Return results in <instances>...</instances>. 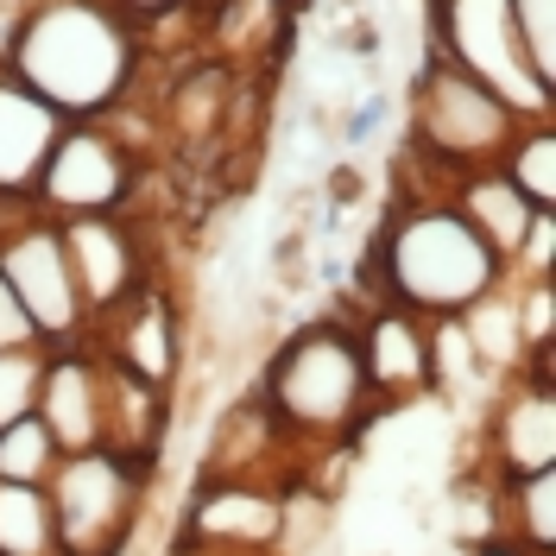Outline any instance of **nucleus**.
<instances>
[{
	"label": "nucleus",
	"mask_w": 556,
	"mask_h": 556,
	"mask_svg": "<svg viewBox=\"0 0 556 556\" xmlns=\"http://www.w3.org/2000/svg\"><path fill=\"white\" fill-rule=\"evenodd\" d=\"M500 538L531 556H556V468L500 481Z\"/></svg>",
	"instance_id": "17"
},
{
	"label": "nucleus",
	"mask_w": 556,
	"mask_h": 556,
	"mask_svg": "<svg viewBox=\"0 0 556 556\" xmlns=\"http://www.w3.org/2000/svg\"><path fill=\"white\" fill-rule=\"evenodd\" d=\"M285 437L298 450H336V443H361L374 424V392L361 374V342L348 316H316L285 329L266 354H260V386H253Z\"/></svg>",
	"instance_id": "2"
},
{
	"label": "nucleus",
	"mask_w": 556,
	"mask_h": 556,
	"mask_svg": "<svg viewBox=\"0 0 556 556\" xmlns=\"http://www.w3.org/2000/svg\"><path fill=\"white\" fill-rule=\"evenodd\" d=\"M58 235H64L89 323L121 311L134 291H146V247H139V228L127 215H70V222H58Z\"/></svg>",
	"instance_id": "12"
},
{
	"label": "nucleus",
	"mask_w": 556,
	"mask_h": 556,
	"mask_svg": "<svg viewBox=\"0 0 556 556\" xmlns=\"http://www.w3.org/2000/svg\"><path fill=\"white\" fill-rule=\"evenodd\" d=\"M20 215H33V203H20V197H0V241H7V228H13Z\"/></svg>",
	"instance_id": "28"
},
{
	"label": "nucleus",
	"mask_w": 556,
	"mask_h": 556,
	"mask_svg": "<svg viewBox=\"0 0 556 556\" xmlns=\"http://www.w3.org/2000/svg\"><path fill=\"white\" fill-rule=\"evenodd\" d=\"M500 172L513 177V190L531 208H556V114L525 121L513 134V146L500 152Z\"/></svg>",
	"instance_id": "19"
},
{
	"label": "nucleus",
	"mask_w": 556,
	"mask_h": 556,
	"mask_svg": "<svg viewBox=\"0 0 556 556\" xmlns=\"http://www.w3.org/2000/svg\"><path fill=\"white\" fill-rule=\"evenodd\" d=\"M450 208L462 215V222H468V228H475V235H481L486 247H493V260H500V266H513V253L525 247L531 222H538V208H531L519 190H513V177L500 172V165L455 177Z\"/></svg>",
	"instance_id": "16"
},
{
	"label": "nucleus",
	"mask_w": 556,
	"mask_h": 556,
	"mask_svg": "<svg viewBox=\"0 0 556 556\" xmlns=\"http://www.w3.org/2000/svg\"><path fill=\"white\" fill-rule=\"evenodd\" d=\"M134 172L139 165L102 134V121H70L33 184V208L51 215V222H70V215H121L127 190H134Z\"/></svg>",
	"instance_id": "9"
},
{
	"label": "nucleus",
	"mask_w": 556,
	"mask_h": 556,
	"mask_svg": "<svg viewBox=\"0 0 556 556\" xmlns=\"http://www.w3.org/2000/svg\"><path fill=\"white\" fill-rule=\"evenodd\" d=\"M45 342L26 348H0V424L38 412V380H45Z\"/></svg>",
	"instance_id": "24"
},
{
	"label": "nucleus",
	"mask_w": 556,
	"mask_h": 556,
	"mask_svg": "<svg viewBox=\"0 0 556 556\" xmlns=\"http://www.w3.org/2000/svg\"><path fill=\"white\" fill-rule=\"evenodd\" d=\"M424 336H430V399H462V392H475L481 380H493L481 367V354L468 342V329L455 323V316H430L424 323Z\"/></svg>",
	"instance_id": "21"
},
{
	"label": "nucleus",
	"mask_w": 556,
	"mask_h": 556,
	"mask_svg": "<svg viewBox=\"0 0 556 556\" xmlns=\"http://www.w3.org/2000/svg\"><path fill=\"white\" fill-rule=\"evenodd\" d=\"M462 556H531V551H519V544H506V538H486V544H468Z\"/></svg>",
	"instance_id": "27"
},
{
	"label": "nucleus",
	"mask_w": 556,
	"mask_h": 556,
	"mask_svg": "<svg viewBox=\"0 0 556 556\" xmlns=\"http://www.w3.org/2000/svg\"><path fill=\"white\" fill-rule=\"evenodd\" d=\"M0 278L7 291L20 298V311L33 323V336L45 348H83L89 342V311H83V291L70 273L64 235L51 215H20L0 241Z\"/></svg>",
	"instance_id": "7"
},
{
	"label": "nucleus",
	"mask_w": 556,
	"mask_h": 556,
	"mask_svg": "<svg viewBox=\"0 0 556 556\" xmlns=\"http://www.w3.org/2000/svg\"><path fill=\"white\" fill-rule=\"evenodd\" d=\"M102 7H108V13H121L134 33H146V26H159L165 13H177L184 0H102Z\"/></svg>",
	"instance_id": "25"
},
{
	"label": "nucleus",
	"mask_w": 556,
	"mask_h": 556,
	"mask_svg": "<svg viewBox=\"0 0 556 556\" xmlns=\"http://www.w3.org/2000/svg\"><path fill=\"white\" fill-rule=\"evenodd\" d=\"M506 13H513L525 70L538 76V89L556 96V0H506Z\"/></svg>",
	"instance_id": "23"
},
{
	"label": "nucleus",
	"mask_w": 556,
	"mask_h": 556,
	"mask_svg": "<svg viewBox=\"0 0 556 556\" xmlns=\"http://www.w3.org/2000/svg\"><path fill=\"white\" fill-rule=\"evenodd\" d=\"M519 127H525V114L513 102H500L468 70H455L437 51H424V64L412 76L405 146H417L424 159H437L450 172H486V165H500V152L513 146Z\"/></svg>",
	"instance_id": "5"
},
{
	"label": "nucleus",
	"mask_w": 556,
	"mask_h": 556,
	"mask_svg": "<svg viewBox=\"0 0 556 556\" xmlns=\"http://www.w3.org/2000/svg\"><path fill=\"white\" fill-rule=\"evenodd\" d=\"M159 468H139L114 450H76L51 468V519L64 556H134Z\"/></svg>",
	"instance_id": "4"
},
{
	"label": "nucleus",
	"mask_w": 556,
	"mask_h": 556,
	"mask_svg": "<svg viewBox=\"0 0 556 556\" xmlns=\"http://www.w3.org/2000/svg\"><path fill=\"white\" fill-rule=\"evenodd\" d=\"M26 342H38V336H33V323H26V311H20V298L0 278V348H26Z\"/></svg>",
	"instance_id": "26"
},
{
	"label": "nucleus",
	"mask_w": 556,
	"mask_h": 556,
	"mask_svg": "<svg viewBox=\"0 0 556 556\" xmlns=\"http://www.w3.org/2000/svg\"><path fill=\"white\" fill-rule=\"evenodd\" d=\"M278 513H285V486L266 481H197L184 500L177 531L197 538L208 551L228 556H273L278 544Z\"/></svg>",
	"instance_id": "13"
},
{
	"label": "nucleus",
	"mask_w": 556,
	"mask_h": 556,
	"mask_svg": "<svg viewBox=\"0 0 556 556\" xmlns=\"http://www.w3.org/2000/svg\"><path fill=\"white\" fill-rule=\"evenodd\" d=\"M430 316H412L399 304H374L354 316V342H361V374L374 392V417L405 412L430 399Z\"/></svg>",
	"instance_id": "11"
},
{
	"label": "nucleus",
	"mask_w": 556,
	"mask_h": 556,
	"mask_svg": "<svg viewBox=\"0 0 556 556\" xmlns=\"http://www.w3.org/2000/svg\"><path fill=\"white\" fill-rule=\"evenodd\" d=\"M361 260L380 278L386 304L412 316H455L506 278L493 247L450 203H392Z\"/></svg>",
	"instance_id": "3"
},
{
	"label": "nucleus",
	"mask_w": 556,
	"mask_h": 556,
	"mask_svg": "<svg viewBox=\"0 0 556 556\" xmlns=\"http://www.w3.org/2000/svg\"><path fill=\"white\" fill-rule=\"evenodd\" d=\"M430 51H437L443 64L468 70L475 83H486L500 102L519 108L525 121L556 114V96L538 89V76H531L525 58H519L506 0H430Z\"/></svg>",
	"instance_id": "6"
},
{
	"label": "nucleus",
	"mask_w": 556,
	"mask_h": 556,
	"mask_svg": "<svg viewBox=\"0 0 556 556\" xmlns=\"http://www.w3.org/2000/svg\"><path fill=\"white\" fill-rule=\"evenodd\" d=\"M38 424L58 437V450H102V354L83 348H51L45 380H38Z\"/></svg>",
	"instance_id": "14"
},
{
	"label": "nucleus",
	"mask_w": 556,
	"mask_h": 556,
	"mask_svg": "<svg viewBox=\"0 0 556 556\" xmlns=\"http://www.w3.org/2000/svg\"><path fill=\"white\" fill-rule=\"evenodd\" d=\"M64 127H70L64 114H51L33 89H20L0 70V197L33 203V184H38V172H45V159H51V146H58Z\"/></svg>",
	"instance_id": "15"
},
{
	"label": "nucleus",
	"mask_w": 556,
	"mask_h": 556,
	"mask_svg": "<svg viewBox=\"0 0 556 556\" xmlns=\"http://www.w3.org/2000/svg\"><path fill=\"white\" fill-rule=\"evenodd\" d=\"M89 348L102 354L108 367L134 374L146 386H165L177 392V374L190 361V316H184V298L172 291H134L121 311H108L89 323Z\"/></svg>",
	"instance_id": "10"
},
{
	"label": "nucleus",
	"mask_w": 556,
	"mask_h": 556,
	"mask_svg": "<svg viewBox=\"0 0 556 556\" xmlns=\"http://www.w3.org/2000/svg\"><path fill=\"white\" fill-rule=\"evenodd\" d=\"M58 437L38 424V417H13L0 424V481H20V486H45L51 468H58Z\"/></svg>",
	"instance_id": "22"
},
{
	"label": "nucleus",
	"mask_w": 556,
	"mask_h": 556,
	"mask_svg": "<svg viewBox=\"0 0 556 556\" xmlns=\"http://www.w3.org/2000/svg\"><path fill=\"white\" fill-rule=\"evenodd\" d=\"M455 323L468 329V342L481 354V367L500 374H519L525 367V336H519V304H513V278H500L486 298H475L468 311H455Z\"/></svg>",
	"instance_id": "18"
},
{
	"label": "nucleus",
	"mask_w": 556,
	"mask_h": 556,
	"mask_svg": "<svg viewBox=\"0 0 556 556\" xmlns=\"http://www.w3.org/2000/svg\"><path fill=\"white\" fill-rule=\"evenodd\" d=\"M0 556H64L45 486L0 481Z\"/></svg>",
	"instance_id": "20"
},
{
	"label": "nucleus",
	"mask_w": 556,
	"mask_h": 556,
	"mask_svg": "<svg viewBox=\"0 0 556 556\" xmlns=\"http://www.w3.org/2000/svg\"><path fill=\"white\" fill-rule=\"evenodd\" d=\"M551 367L500 374L486 392V417L475 424V462L493 481H519L538 468H556V392Z\"/></svg>",
	"instance_id": "8"
},
{
	"label": "nucleus",
	"mask_w": 556,
	"mask_h": 556,
	"mask_svg": "<svg viewBox=\"0 0 556 556\" xmlns=\"http://www.w3.org/2000/svg\"><path fill=\"white\" fill-rule=\"evenodd\" d=\"M0 70L64 121H96L127 96L139 33L102 0H33L13 13Z\"/></svg>",
	"instance_id": "1"
}]
</instances>
